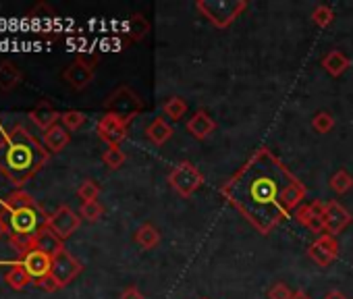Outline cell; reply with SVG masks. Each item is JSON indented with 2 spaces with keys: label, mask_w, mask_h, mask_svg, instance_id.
Instances as JSON below:
<instances>
[{
  "label": "cell",
  "mask_w": 353,
  "mask_h": 299,
  "mask_svg": "<svg viewBox=\"0 0 353 299\" xmlns=\"http://www.w3.org/2000/svg\"><path fill=\"white\" fill-rule=\"evenodd\" d=\"M291 299H312L305 291H293V295H291Z\"/></svg>",
  "instance_id": "cell-40"
},
{
  "label": "cell",
  "mask_w": 353,
  "mask_h": 299,
  "mask_svg": "<svg viewBox=\"0 0 353 299\" xmlns=\"http://www.w3.org/2000/svg\"><path fill=\"white\" fill-rule=\"evenodd\" d=\"M312 21H314L318 28H328V25L334 21V11H332L330 7H326V5H320V7L314 9Z\"/></svg>",
  "instance_id": "cell-32"
},
{
  "label": "cell",
  "mask_w": 353,
  "mask_h": 299,
  "mask_svg": "<svg viewBox=\"0 0 353 299\" xmlns=\"http://www.w3.org/2000/svg\"><path fill=\"white\" fill-rule=\"evenodd\" d=\"M69 141H71V133L61 123H57L48 131H44V147L48 150L50 154L63 152V150L69 145Z\"/></svg>",
  "instance_id": "cell-16"
},
{
  "label": "cell",
  "mask_w": 353,
  "mask_h": 299,
  "mask_svg": "<svg viewBox=\"0 0 353 299\" xmlns=\"http://www.w3.org/2000/svg\"><path fill=\"white\" fill-rule=\"evenodd\" d=\"M77 196H79V200H83V202H94V200H98V196H100V185H98L96 181H92V179H85V181L79 185Z\"/></svg>",
  "instance_id": "cell-33"
},
{
  "label": "cell",
  "mask_w": 353,
  "mask_h": 299,
  "mask_svg": "<svg viewBox=\"0 0 353 299\" xmlns=\"http://www.w3.org/2000/svg\"><path fill=\"white\" fill-rule=\"evenodd\" d=\"M79 225H81V216L75 212V210H71L69 206H61V208H57L50 216H48V227L65 241V239H69L77 229H79Z\"/></svg>",
  "instance_id": "cell-9"
},
{
  "label": "cell",
  "mask_w": 353,
  "mask_h": 299,
  "mask_svg": "<svg viewBox=\"0 0 353 299\" xmlns=\"http://www.w3.org/2000/svg\"><path fill=\"white\" fill-rule=\"evenodd\" d=\"M104 108H106L108 114H117V116H121L123 121L131 123V121L143 110V102L139 100V96H137L131 87L121 85L119 90H114V92L106 98Z\"/></svg>",
  "instance_id": "cell-5"
},
{
  "label": "cell",
  "mask_w": 353,
  "mask_h": 299,
  "mask_svg": "<svg viewBox=\"0 0 353 299\" xmlns=\"http://www.w3.org/2000/svg\"><path fill=\"white\" fill-rule=\"evenodd\" d=\"M162 110H164V114H166L170 121H181V118L185 116V112H188V102H185L181 96H172V98H168V100L164 102Z\"/></svg>",
  "instance_id": "cell-25"
},
{
  "label": "cell",
  "mask_w": 353,
  "mask_h": 299,
  "mask_svg": "<svg viewBox=\"0 0 353 299\" xmlns=\"http://www.w3.org/2000/svg\"><path fill=\"white\" fill-rule=\"evenodd\" d=\"M133 239H135V243H137L141 249H154V247L160 243V231H158L154 225L145 223V225H141V227L135 231Z\"/></svg>",
  "instance_id": "cell-23"
},
{
  "label": "cell",
  "mask_w": 353,
  "mask_h": 299,
  "mask_svg": "<svg viewBox=\"0 0 353 299\" xmlns=\"http://www.w3.org/2000/svg\"><path fill=\"white\" fill-rule=\"evenodd\" d=\"M339 254V241L336 237L328 235V233H322L310 247H307V256L312 258V262H316L320 268H326L334 262Z\"/></svg>",
  "instance_id": "cell-11"
},
{
  "label": "cell",
  "mask_w": 353,
  "mask_h": 299,
  "mask_svg": "<svg viewBox=\"0 0 353 299\" xmlns=\"http://www.w3.org/2000/svg\"><path fill=\"white\" fill-rule=\"evenodd\" d=\"M351 223V214L339 204V202H326L324 206V231L332 237H336L341 231H345Z\"/></svg>",
  "instance_id": "cell-13"
},
{
  "label": "cell",
  "mask_w": 353,
  "mask_h": 299,
  "mask_svg": "<svg viewBox=\"0 0 353 299\" xmlns=\"http://www.w3.org/2000/svg\"><path fill=\"white\" fill-rule=\"evenodd\" d=\"M19 264L26 268V272L32 276V280H40L42 276L50 274V270H52V258L40 249H34L28 256L19 258Z\"/></svg>",
  "instance_id": "cell-14"
},
{
  "label": "cell",
  "mask_w": 353,
  "mask_h": 299,
  "mask_svg": "<svg viewBox=\"0 0 353 299\" xmlns=\"http://www.w3.org/2000/svg\"><path fill=\"white\" fill-rule=\"evenodd\" d=\"M305 194H307L305 185H303L299 179H295V181L285 189V194H283V208H285L287 212L297 210V208H299V204L305 200Z\"/></svg>",
  "instance_id": "cell-22"
},
{
  "label": "cell",
  "mask_w": 353,
  "mask_h": 299,
  "mask_svg": "<svg viewBox=\"0 0 353 299\" xmlns=\"http://www.w3.org/2000/svg\"><path fill=\"white\" fill-rule=\"evenodd\" d=\"M127 129H129V123H127V121H123V118L117 116V114H108V112H106V114L98 121V125H96L98 137H100L102 141H106L108 147H112V145L121 147V143H123L125 137H127Z\"/></svg>",
  "instance_id": "cell-7"
},
{
  "label": "cell",
  "mask_w": 353,
  "mask_h": 299,
  "mask_svg": "<svg viewBox=\"0 0 353 299\" xmlns=\"http://www.w3.org/2000/svg\"><path fill=\"white\" fill-rule=\"evenodd\" d=\"M9 231H11V229H9V223L3 218V214H0V237H5Z\"/></svg>",
  "instance_id": "cell-38"
},
{
  "label": "cell",
  "mask_w": 353,
  "mask_h": 299,
  "mask_svg": "<svg viewBox=\"0 0 353 299\" xmlns=\"http://www.w3.org/2000/svg\"><path fill=\"white\" fill-rule=\"evenodd\" d=\"M36 249H40V251L48 254L50 258H54L61 249H65V245H63V239L46 225L36 233Z\"/></svg>",
  "instance_id": "cell-17"
},
{
  "label": "cell",
  "mask_w": 353,
  "mask_h": 299,
  "mask_svg": "<svg viewBox=\"0 0 353 299\" xmlns=\"http://www.w3.org/2000/svg\"><path fill=\"white\" fill-rule=\"evenodd\" d=\"M322 67H324V71H326L330 77H341V75L351 67V61H349L341 50H330L328 54H324Z\"/></svg>",
  "instance_id": "cell-20"
},
{
  "label": "cell",
  "mask_w": 353,
  "mask_h": 299,
  "mask_svg": "<svg viewBox=\"0 0 353 299\" xmlns=\"http://www.w3.org/2000/svg\"><path fill=\"white\" fill-rule=\"evenodd\" d=\"M94 61H88L85 56H79L77 61H73L65 73H63V79L77 92L85 90L92 81H94Z\"/></svg>",
  "instance_id": "cell-10"
},
{
  "label": "cell",
  "mask_w": 353,
  "mask_h": 299,
  "mask_svg": "<svg viewBox=\"0 0 353 299\" xmlns=\"http://www.w3.org/2000/svg\"><path fill=\"white\" fill-rule=\"evenodd\" d=\"M81 270H83L81 262L75 256H71L67 249H61L52 258V270H50V274L59 280L61 287H67L69 282H73L79 276Z\"/></svg>",
  "instance_id": "cell-8"
},
{
  "label": "cell",
  "mask_w": 353,
  "mask_h": 299,
  "mask_svg": "<svg viewBox=\"0 0 353 299\" xmlns=\"http://www.w3.org/2000/svg\"><path fill=\"white\" fill-rule=\"evenodd\" d=\"M324 299H347V295L341 293V291H330V293H326Z\"/></svg>",
  "instance_id": "cell-39"
},
{
  "label": "cell",
  "mask_w": 353,
  "mask_h": 299,
  "mask_svg": "<svg viewBox=\"0 0 353 299\" xmlns=\"http://www.w3.org/2000/svg\"><path fill=\"white\" fill-rule=\"evenodd\" d=\"M30 118H32V123H34L36 127H40L42 131H48L52 125L59 123L61 114H59V110H57L48 100H42V102H38V106L30 112Z\"/></svg>",
  "instance_id": "cell-15"
},
{
  "label": "cell",
  "mask_w": 353,
  "mask_h": 299,
  "mask_svg": "<svg viewBox=\"0 0 353 299\" xmlns=\"http://www.w3.org/2000/svg\"><path fill=\"white\" fill-rule=\"evenodd\" d=\"M102 214H104V206H102L98 200H94V202H81L79 216H81L83 220H88V223H96V220H100V218H102Z\"/></svg>",
  "instance_id": "cell-29"
},
{
  "label": "cell",
  "mask_w": 353,
  "mask_h": 299,
  "mask_svg": "<svg viewBox=\"0 0 353 299\" xmlns=\"http://www.w3.org/2000/svg\"><path fill=\"white\" fill-rule=\"evenodd\" d=\"M121 299H145V297L137 287H127V289H123Z\"/></svg>",
  "instance_id": "cell-37"
},
{
  "label": "cell",
  "mask_w": 353,
  "mask_h": 299,
  "mask_svg": "<svg viewBox=\"0 0 353 299\" xmlns=\"http://www.w3.org/2000/svg\"><path fill=\"white\" fill-rule=\"evenodd\" d=\"M85 121H88V116H85L81 110H67V112L61 114V123H63V127H65L67 131H77V129H81V127L85 125Z\"/></svg>",
  "instance_id": "cell-27"
},
{
  "label": "cell",
  "mask_w": 353,
  "mask_h": 299,
  "mask_svg": "<svg viewBox=\"0 0 353 299\" xmlns=\"http://www.w3.org/2000/svg\"><path fill=\"white\" fill-rule=\"evenodd\" d=\"M125 161H127V156H125V152L121 147H117V145H112V147H108L106 152L102 154V163L108 167V169H121L123 165H125Z\"/></svg>",
  "instance_id": "cell-30"
},
{
  "label": "cell",
  "mask_w": 353,
  "mask_h": 299,
  "mask_svg": "<svg viewBox=\"0 0 353 299\" xmlns=\"http://www.w3.org/2000/svg\"><path fill=\"white\" fill-rule=\"evenodd\" d=\"M168 183L179 196L190 198V196H194L202 187L204 175L192 163H179L168 173Z\"/></svg>",
  "instance_id": "cell-6"
},
{
  "label": "cell",
  "mask_w": 353,
  "mask_h": 299,
  "mask_svg": "<svg viewBox=\"0 0 353 299\" xmlns=\"http://www.w3.org/2000/svg\"><path fill=\"white\" fill-rule=\"evenodd\" d=\"M324 202L316 200L312 204H301L295 210V218L299 225H303L305 229H310L312 233H324Z\"/></svg>",
  "instance_id": "cell-12"
},
{
  "label": "cell",
  "mask_w": 353,
  "mask_h": 299,
  "mask_svg": "<svg viewBox=\"0 0 353 299\" xmlns=\"http://www.w3.org/2000/svg\"><path fill=\"white\" fill-rule=\"evenodd\" d=\"M312 127H314V131H316V133H328V131L334 127V116H332L328 110H320V112H316V114H314V118H312Z\"/></svg>",
  "instance_id": "cell-31"
},
{
  "label": "cell",
  "mask_w": 353,
  "mask_h": 299,
  "mask_svg": "<svg viewBox=\"0 0 353 299\" xmlns=\"http://www.w3.org/2000/svg\"><path fill=\"white\" fill-rule=\"evenodd\" d=\"M145 137L154 143V145H164L170 137H172V127L162 118H154L148 127H145Z\"/></svg>",
  "instance_id": "cell-21"
},
{
  "label": "cell",
  "mask_w": 353,
  "mask_h": 299,
  "mask_svg": "<svg viewBox=\"0 0 353 299\" xmlns=\"http://www.w3.org/2000/svg\"><path fill=\"white\" fill-rule=\"evenodd\" d=\"M216 129V123L212 121V116L206 110H198L190 121H188V131L196 137V139H206L212 131Z\"/></svg>",
  "instance_id": "cell-18"
},
{
  "label": "cell",
  "mask_w": 353,
  "mask_h": 299,
  "mask_svg": "<svg viewBox=\"0 0 353 299\" xmlns=\"http://www.w3.org/2000/svg\"><path fill=\"white\" fill-rule=\"evenodd\" d=\"M297 177L266 147L258 152L221 187L223 198L262 235H268L283 218V194Z\"/></svg>",
  "instance_id": "cell-1"
},
{
  "label": "cell",
  "mask_w": 353,
  "mask_h": 299,
  "mask_svg": "<svg viewBox=\"0 0 353 299\" xmlns=\"http://www.w3.org/2000/svg\"><path fill=\"white\" fill-rule=\"evenodd\" d=\"M204 299H208V297H204Z\"/></svg>",
  "instance_id": "cell-41"
},
{
  "label": "cell",
  "mask_w": 353,
  "mask_h": 299,
  "mask_svg": "<svg viewBox=\"0 0 353 299\" xmlns=\"http://www.w3.org/2000/svg\"><path fill=\"white\" fill-rule=\"evenodd\" d=\"M293 291L285 285V282H274L268 289V299H291Z\"/></svg>",
  "instance_id": "cell-35"
},
{
  "label": "cell",
  "mask_w": 353,
  "mask_h": 299,
  "mask_svg": "<svg viewBox=\"0 0 353 299\" xmlns=\"http://www.w3.org/2000/svg\"><path fill=\"white\" fill-rule=\"evenodd\" d=\"M48 158L50 152L23 125L13 127L0 139V173L17 187H23L40 173Z\"/></svg>",
  "instance_id": "cell-2"
},
{
  "label": "cell",
  "mask_w": 353,
  "mask_h": 299,
  "mask_svg": "<svg viewBox=\"0 0 353 299\" xmlns=\"http://www.w3.org/2000/svg\"><path fill=\"white\" fill-rule=\"evenodd\" d=\"M21 81H23V73L15 63H11V61L0 63V92H11Z\"/></svg>",
  "instance_id": "cell-19"
},
{
  "label": "cell",
  "mask_w": 353,
  "mask_h": 299,
  "mask_svg": "<svg viewBox=\"0 0 353 299\" xmlns=\"http://www.w3.org/2000/svg\"><path fill=\"white\" fill-rule=\"evenodd\" d=\"M5 280H7V285L11 287V289H15V291H21V289H26L30 282H32V276L26 272V268L17 262L9 272H7V276H5Z\"/></svg>",
  "instance_id": "cell-24"
},
{
  "label": "cell",
  "mask_w": 353,
  "mask_h": 299,
  "mask_svg": "<svg viewBox=\"0 0 353 299\" xmlns=\"http://www.w3.org/2000/svg\"><path fill=\"white\" fill-rule=\"evenodd\" d=\"M3 218L9 223L11 233H28L36 235L42 227L48 225V214L44 208L26 192L11 194L3 204Z\"/></svg>",
  "instance_id": "cell-3"
},
{
  "label": "cell",
  "mask_w": 353,
  "mask_h": 299,
  "mask_svg": "<svg viewBox=\"0 0 353 299\" xmlns=\"http://www.w3.org/2000/svg\"><path fill=\"white\" fill-rule=\"evenodd\" d=\"M353 187V177L347 173V171H336L332 177H330V189L334 194H347L349 189Z\"/></svg>",
  "instance_id": "cell-28"
},
{
  "label": "cell",
  "mask_w": 353,
  "mask_h": 299,
  "mask_svg": "<svg viewBox=\"0 0 353 299\" xmlns=\"http://www.w3.org/2000/svg\"><path fill=\"white\" fill-rule=\"evenodd\" d=\"M36 285L38 287H42L46 293H54L57 289H61V285H59V280L52 276V274H46V276H42L40 280H36Z\"/></svg>",
  "instance_id": "cell-36"
},
{
  "label": "cell",
  "mask_w": 353,
  "mask_h": 299,
  "mask_svg": "<svg viewBox=\"0 0 353 299\" xmlns=\"http://www.w3.org/2000/svg\"><path fill=\"white\" fill-rule=\"evenodd\" d=\"M196 9L219 30H227L245 9V0H198Z\"/></svg>",
  "instance_id": "cell-4"
},
{
  "label": "cell",
  "mask_w": 353,
  "mask_h": 299,
  "mask_svg": "<svg viewBox=\"0 0 353 299\" xmlns=\"http://www.w3.org/2000/svg\"><path fill=\"white\" fill-rule=\"evenodd\" d=\"M11 245H13V249L19 254V258H23V256H28L30 251L36 249V235L11 233Z\"/></svg>",
  "instance_id": "cell-26"
},
{
  "label": "cell",
  "mask_w": 353,
  "mask_h": 299,
  "mask_svg": "<svg viewBox=\"0 0 353 299\" xmlns=\"http://www.w3.org/2000/svg\"><path fill=\"white\" fill-rule=\"evenodd\" d=\"M54 17H57V13L52 11V7L50 5H46V3H40V5H36L32 11H30V19L32 21H54Z\"/></svg>",
  "instance_id": "cell-34"
}]
</instances>
